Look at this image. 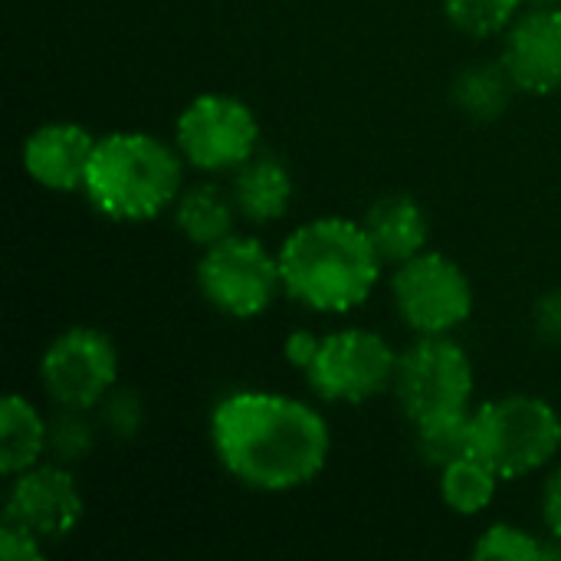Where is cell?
<instances>
[{"label":"cell","mask_w":561,"mask_h":561,"mask_svg":"<svg viewBox=\"0 0 561 561\" xmlns=\"http://www.w3.org/2000/svg\"><path fill=\"white\" fill-rule=\"evenodd\" d=\"M210 447L243 490L279 496L322 477L332 431L309 401L279 391H233L210 411Z\"/></svg>","instance_id":"obj_1"},{"label":"cell","mask_w":561,"mask_h":561,"mask_svg":"<svg viewBox=\"0 0 561 561\" xmlns=\"http://www.w3.org/2000/svg\"><path fill=\"white\" fill-rule=\"evenodd\" d=\"M276 256L286 296L319 316H348L362 309L385 270L365 224L352 217H316L299 224Z\"/></svg>","instance_id":"obj_2"},{"label":"cell","mask_w":561,"mask_h":561,"mask_svg":"<svg viewBox=\"0 0 561 561\" xmlns=\"http://www.w3.org/2000/svg\"><path fill=\"white\" fill-rule=\"evenodd\" d=\"M184 164L178 145L151 131H108L95 141L82 194L105 220L145 224L174 207Z\"/></svg>","instance_id":"obj_3"},{"label":"cell","mask_w":561,"mask_h":561,"mask_svg":"<svg viewBox=\"0 0 561 561\" xmlns=\"http://www.w3.org/2000/svg\"><path fill=\"white\" fill-rule=\"evenodd\" d=\"M470 454L500 473L523 480L561 454L559 411L539 394H503L470 411Z\"/></svg>","instance_id":"obj_4"},{"label":"cell","mask_w":561,"mask_h":561,"mask_svg":"<svg viewBox=\"0 0 561 561\" xmlns=\"http://www.w3.org/2000/svg\"><path fill=\"white\" fill-rule=\"evenodd\" d=\"M473 391V362L454 335H417L398 358L394 394L414 427L470 414Z\"/></svg>","instance_id":"obj_5"},{"label":"cell","mask_w":561,"mask_h":561,"mask_svg":"<svg viewBox=\"0 0 561 561\" xmlns=\"http://www.w3.org/2000/svg\"><path fill=\"white\" fill-rule=\"evenodd\" d=\"M197 289L210 309L230 319H260L283 289L279 256L250 233H230L197 260Z\"/></svg>","instance_id":"obj_6"},{"label":"cell","mask_w":561,"mask_h":561,"mask_svg":"<svg viewBox=\"0 0 561 561\" xmlns=\"http://www.w3.org/2000/svg\"><path fill=\"white\" fill-rule=\"evenodd\" d=\"M260 138L256 112L230 92L194 95L174 122V145L201 174H233L260 151Z\"/></svg>","instance_id":"obj_7"},{"label":"cell","mask_w":561,"mask_h":561,"mask_svg":"<svg viewBox=\"0 0 561 561\" xmlns=\"http://www.w3.org/2000/svg\"><path fill=\"white\" fill-rule=\"evenodd\" d=\"M391 302L414 335H454L473 316V283L447 253L424 250L394 266Z\"/></svg>","instance_id":"obj_8"},{"label":"cell","mask_w":561,"mask_h":561,"mask_svg":"<svg viewBox=\"0 0 561 561\" xmlns=\"http://www.w3.org/2000/svg\"><path fill=\"white\" fill-rule=\"evenodd\" d=\"M398 358L391 342L371 329H335L322 335L306 381L325 404H365L394 388Z\"/></svg>","instance_id":"obj_9"},{"label":"cell","mask_w":561,"mask_h":561,"mask_svg":"<svg viewBox=\"0 0 561 561\" xmlns=\"http://www.w3.org/2000/svg\"><path fill=\"white\" fill-rule=\"evenodd\" d=\"M43 394L56 408L95 411L118 385V348L95 325L62 329L39 358Z\"/></svg>","instance_id":"obj_10"},{"label":"cell","mask_w":561,"mask_h":561,"mask_svg":"<svg viewBox=\"0 0 561 561\" xmlns=\"http://www.w3.org/2000/svg\"><path fill=\"white\" fill-rule=\"evenodd\" d=\"M85 500L76 483L72 467L43 460L16 477H10L3 519L26 526L43 542H62L82 523Z\"/></svg>","instance_id":"obj_11"},{"label":"cell","mask_w":561,"mask_h":561,"mask_svg":"<svg viewBox=\"0 0 561 561\" xmlns=\"http://www.w3.org/2000/svg\"><path fill=\"white\" fill-rule=\"evenodd\" d=\"M500 59L519 92H561V3L526 7L503 33Z\"/></svg>","instance_id":"obj_12"},{"label":"cell","mask_w":561,"mask_h":561,"mask_svg":"<svg viewBox=\"0 0 561 561\" xmlns=\"http://www.w3.org/2000/svg\"><path fill=\"white\" fill-rule=\"evenodd\" d=\"M95 135L79 122H46L23 138V171L53 194H82Z\"/></svg>","instance_id":"obj_13"},{"label":"cell","mask_w":561,"mask_h":561,"mask_svg":"<svg viewBox=\"0 0 561 561\" xmlns=\"http://www.w3.org/2000/svg\"><path fill=\"white\" fill-rule=\"evenodd\" d=\"M230 194L240 210V220H247L250 227H270L289 214L296 181L283 158L256 151L247 164L233 171Z\"/></svg>","instance_id":"obj_14"},{"label":"cell","mask_w":561,"mask_h":561,"mask_svg":"<svg viewBox=\"0 0 561 561\" xmlns=\"http://www.w3.org/2000/svg\"><path fill=\"white\" fill-rule=\"evenodd\" d=\"M362 224H365L371 243L378 247L385 266H398V263L424 253L427 240H431V217H427L424 204L404 191L381 194L378 201H371Z\"/></svg>","instance_id":"obj_15"},{"label":"cell","mask_w":561,"mask_h":561,"mask_svg":"<svg viewBox=\"0 0 561 561\" xmlns=\"http://www.w3.org/2000/svg\"><path fill=\"white\" fill-rule=\"evenodd\" d=\"M237 217H240V210L233 204L230 187H220L214 181H201V184L184 187L171 207L174 230L201 250L237 233Z\"/></svg>","instance_id":"obj_16"},{"label":"cell","mask_w":561,"mask_h":561,"mask_svg":"<svg viewBox=\"0 0 561 561\" xmlns=\"http://www.w3.org/2000/svg\"><path fill=\"white\" fill-rule=\"evenodd\" d=\"M49 457V417L23 394L0 404V473L16 477Z\"/></svg>","instance_id":"obj_17"},{"label":"cell","mask_w":561,"mask_h":561,"mask_svg":"<svg viewBox=\"0 0 561 561\" xmlns=\"http://www.w3.org/2000/svg\"><path fill=\"white\" fill-rule=\"evenodd\" d=\"M516 82L510 79L503 59H483L467 66L450 89L454 105L470 118V122H496L500 115H506L513 95H516Z\"/></svg>","instance_id":"obj_18"},{"label":"cell","mask_w":561,"mask_h":561,"mask_svg":"<svg viewBox=\"0 0 561 561\" xmlns=\"http://www.w3.org/2000/svg\"><path fill=\"white\" fill-rule=\"evenodd\" d=\"M500 473L486 467L480 457L467 454L440 470V500L457 516H480L493 506L500 493Z\"/></svg>","instance_id":"obj_19"},{"label":"cell","mask_w":561,"mask_h":561,"mask_svg":"<svg viewBox=\"0 0 561 561\" xmlns=\"http://www.w3.org/2000/svg\"><path fill=\"white\" fill-rule=\"evenodd\" d=\"M523 7L526 0H444L447 20L473 39L503 36L523 13Z\"/></svg>","instance_id":"obj_20"},{"label":"cell","mask_w":561,"mask_h":561,"mask_svg":"<svg viewBox=\"0 0 561 561\" xmlns=\"http://www.w3.org/2000/svg\"><path fill=\"white\" fill-rule=\"evenodd\" d=\"M95 411H76V408H56L49 417V460L76 467L82 463L99 440V421H92Z\"/></svg>","instance_id":"obj_21"},{"label":"cell","mask_w":561,"mask_h":561,"mask_svg":"<svg viewBox=\"0 0 561 561\" xmlns=\"http://www.w3.org/2000/svg\"><path fill=\"white\" fill-rule=\"evenodd\" d=\"M556 556H561L559 542H542L539 536H533L513 523H493L473 546V559L546 561Z\"/></svg>","instance_id":"obj_22"},{"label":"cell","mask_w":561,"mask_h":561,"mask_svg":"<svg viewBox=\"0 0 561 561\" xmlns=\"http://www.w3.org/2000/svg\"><path fill=\"white\" fill-rule=\"evenodd\" d=\"M414 440H417V454L424 457V463L444 470L447 463L470 454V414L417 424Z\"/></svg>","instance_id":"obj_23"},{"label":"cell","mask_w":561,"mask_h":561,"mask_svg":"<svg viewBox=\"0 0 561 561\" xmlns=\"http://www.w3.org/2000/svg\"><path fill=\"white\" fill-rule=\"evenodd\" d=\"M95 421H99V427H102L108 437H115V440H131V437H138L141 427H145V401L138 398V391L118 388V385H115V388L105 394V401L95 408Z\"/></svg>","instance_id":"obj_24"},{"label":"cell","mask_w":561,"mask_h":561,"mask_svg":"<svg viewBox=\"0 0 561 561\" xmlns=\"http://www.w3.org/2000/svg\"><path fill=\"white\" fill-rule=\"evenodd\" d=\"M43 546L46 542L36 533H30L26 526L10 523V519L0 523V559L3 561H39L46 556Z\"/></svg>","instance_id":"obj_25"},{"label":"cell","mask_w":561,"mask_h":561,"mask_svg":"<svg viewBox=\"0 0 561 561\" xmlns=\"http://www.w3.org/2000/svg\"><path fill=\"white\" fill-rule=\"evenodd\" d=\"M319 345H322V335H319V332H312V329H296V332H289L286 342H283V358H286L296 371L306 375V371L312 368L316 355H319Z\"/></svg>","instance_id":"obj_26"},{"label":"cell","mask_w":561,"mask_h":561,"mask_svg":"<svg viewBox=\"0 0 561 561\" xmlns=\"http://www.w3.org/2000/svg\"><path fill=\"white\" fill-rule=\"evenodd\" d=\"M533 325H536V335H539L546 345H561V289L546 293V296L536 302Z\"/></svg>","instance_id":"obj_27"},{"label":"cell","mask_w":561,"mask_h":561,"mask_svg":"<svg viewBox=\"0 0 561 561\" xmlns=\"http://www.w3.org/2000/svg\"><path fill=\"white\" fill-rule=\"evenodd\" d=\"M542 526L549 539L561 546V467L542 486Z\"/></svg>","instance_id":"obj_28"},{"label":"cell","mask_w":561,"mask_h":561,"mask_svg":"<svg viewBox=\"0 0 561 561\" xmlns=\"http://www.w3.org/2000/svg\"><path fill=\"white\" fill-rule=\"evenodd\" d=\"M549 3H561V0H526V7H549Z\"/></svg>","instance_id":"obj_29"}]
</instances>
